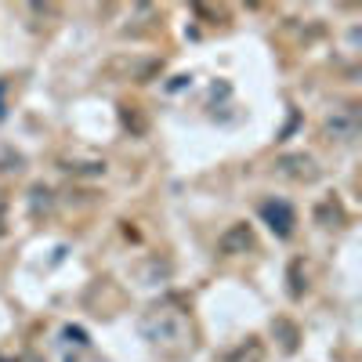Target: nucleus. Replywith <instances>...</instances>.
I'll return each mask as SVG.
<instances>
[{"label": "nucleus", "mask_w": 362, "mask_h": 362, "mask_svg": "<svg viewBox=\"0 0 362 362\" xmlns=\"http://www.w3.org/2000/svg\"><path fill=\"white\" fill-rule=\"evenodd\" d=\"M254 247V235H250V225H232L221 239H218V250L221 257H235V254H247Z\"/></svg>", "instance_id": "obj_1"}, {"label": "nucleus", "mask_w": 362, "mask_h": 362, "mask_svg": "<svg viewBox=\"0 0 362 362\" xmlns=\"http://www.w3.org/2000/svg\"><path fill=\"white\" fill-rule=\"evenodd\" d=\"M261 214H264V221L272 225V232H279V235H290L293 232V210L286 206V203H264L261 206Z\"/></svg>", "instance_id": "obj_2"}, {"label": "nucleus", "mask_w": 362, "mask_h": 362, "mask_svg": "<svg viewBox=\"0 0 362 362\" xmlns=\"http://www.w3.org/2000/svg\"><path fill=\"white\" fill-rule=\"evenodd\" d=\"M276 170H279L283 177H290V181H312V177L319 174L308 156H283V160L276 163Z\"/></svg>", "instance_id": "obj_3"}, {"label": "nucleus", "mask_w": 362, "mask_h": 362, "mask_svg": "<svg viewBox=\"0 0 362 362\" xmlns=\"http://www.w3.org/2000/svg\"><path fill=\"white\" fill-rule=\"evenodd\" d=\"M228 362H264V344H261L257 337H250L239 351H232V355H228Z\"/></svg>", "instance_id": "obj_4"}]
</instances>
